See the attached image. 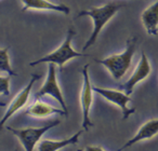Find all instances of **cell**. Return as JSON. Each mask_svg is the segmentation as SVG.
<instances>
[{"mask_svg":"<svg viewBox=\"0 0 158 151\" xmlns=\"http://www.w3.org/2000/svg\"><path fill=\"white\" fill-rule=\"evenodd\" d=\"M158 134V119H153L149 120L147 122H145L142 126L139 129V131L135 133V135L129 139L123 147L118 149V151H123L125 149L129 148V147L133 146V145L138 144L139 141L142 140L151 139L154 136H156Z\"/></svg>","mask_w":158,"mask_h":151,"instance_id":"30bf717a","label":"cell"},{"mask_svg":"<svg viewBox=\"0 0 158 151\" xmlns=\"http://www.w3.org/2000/svg\"><path fill=\"white\" fill-rule=\"evenodd\" d=\"M85 151H105L100 146H87Z\"/></svg>","mask_w":158,"mask_h":151,"instance_id":"e0dca14e","label":"cell"},{"mask_svg":"<svg viewBox=\"0 0 158 151\" xmlns=\"http://www.w3.org/2000/svg\"><path fill=\"white\" fill-rule=\"evenodd\" d=\"M82 131L75 133L69 138H65L62 140H51V139H42L37 146L38 151H59L63 148H66L72 145H76L79 141V137L81 136Z\"/></svg>","mask_w":158,"mask_h":151,"instance_id":"4fadbf2b","label":"cell"},{"mask_svg":"<svg viewBox=\"0 0 158 151\" xmlns=\"http://www.w3.org/2000/svg\"><path fill=\"white\" fill-rule=\"evenodd\" d=\"M9 48H5L0 50V69L1 72H6L8 76H18L15 71L12 69L11 65H10V59H9Z\"/></svg>","mask_w":158,"mask_h":151,"instance_id":"9a60e30c","label":"cell"},{"mask_svg":"<svg viewBox=\"0 0 158 151\" xmlns=\"http://www.w3.org/2000/svg\"><path fill=\"white\" fill-rule=\"evenodd\" d=\"M61 123L60 120H55L51 123L44 125L41 127H26V129H13L11 126H8L7 129L11 132L14 136L19 139L21 145L23 146L25 151H34L35 147L40 142L41 137L50 131L51 129L57 126Z\"/></svg>","mask_w":158,"mask_h":151,"instance_id":"277c9868","label":"cell"},{"mask_svg":"<svg viewBox=\"0 0 158 151\" xmlns=\"http://www.w3.org/2000/svg\"><path fill=\"white\" fill-rule=\"evenodd\" d=\"M53 97L54 99H56L59 101V104L61 105V108L65 111L66 117H68V109L66 103L64 101L63 94H62V91L59 86L57 83V79H56V69H55V65L54 64H49L48 66V74H47L46 81H44V85L41 86L39 91L36 94V98L39 99L40 97L46 96Z\"/></svg>","mask_w":158,"mask_h":151,"instance_id":"8992f818","label":"cell"},{"mask_svg":"<svg viewBox=\"0 0 158 151\" xmlns=\"http://www.w3.org/2000/svg\"><path fill=\"white\" fill-rule=\"evenodd\" d=\"M93 92L98 93V94L101 95L103 98H105L106 101H108L110 103L114 104L117 107L120 108L121 112H123V120H127L131 114H133L134 112H135L134 108L128 107V104L131 101L130 96L126 94V93L121 92V91L93 86Z\"/></svg>","mask_w":158,"mask_h":151,"instance_id":"52a82bcc","label":"cell"},{"mask_svg":"<svg viewBox=\"0 0 158 151\" xmlns=\"http://www.w3.org/2000/svg\"><path fill=\"white\" fill-rule=\"evenodd\" d=\"M23 9L22 11H27V10H46V11H56L62 12L64 14H69L70 9L66 5H56L52 3L48 0H22Z\"/></svg>","mask_w":158,"mask_h":151,"instance_id":"7c38bea8","label":"cell"},{"mask_svg":"<svg viewBox=\"0 0 158 151\" xmlns=\"http://www.w3.org/2000/svg\"><path fill=\"white\" fill-rule=\"evenodd\" d=\"M152 71L151 64L148 62V58L145 55L144 52L141 53V58L139 61L138 65H136L135 69H134L133 74H131V77L121 85V89L125 91V93L127 95H131L133 92L134 86L138 83H140L141 81H143L144 79H146L149 76Z\"/></svg>","mask_w":158,"mask_h":151,"instance_id":"9c48e42d","label":"cell"},{"mask_svg":"<svg viewBox=\"0 0 158 151\" xmlns=\"http://www.w3.org/2000/svg\"><path fill=\"white\" fill-rule=\"evenodd\" d=\"M39 79H40V74H31V80H29L28 84H27V85L25 86V88L23 89V90L21 91L13 99H12L10 105L8 106L7 111L5 112L2 119H1L0 126L2 127L3 125L6 124V122H7V121L9 120L15 112H18L19 110H21L25 105H26L27 101H28V99H29V96H31V90H33L34 84H35V82Z\"/></svg>","mask_w":158,"mask_h":151,"instance_id":"ba28073f","label":"cell"},{"mask_svg":"<svg viewBox=\"0 0 158 151\" xmlns=\"http://www.w3.org/2000/svg\"><path fill=\"white\" fill-rule=\"evenodd\" d=\"M89 65H85L82 69V86L80 92V106L82 112V129H89L93 126V123L90 119V110L93 101V86L91 85L90 78L88 72Z\"/></svg>","mask_w":158,"mask_h":151,"instance_id":"5b68a950","label":"cell"},{"mask_svg":"<svg viewBox=\"0 0 158 151\" xmlns=\"http://www.w3.org/2000/svg\"><path fill=\"white\" fill-rule=\"evenodd\" d=\"M77 151H84V150H81V149H78V150H77Z\"/></svg>","mask_w":158,"mask_h":151,"instance_id":"ac0fdd59","label":"cell"},{"mask_svg":"<svg viewBox=\"0 0 158 151\" xmlns=\"http://www.w3.org/2000/svg\"><path fill=\"white\" fill-rule=\"evenodd\" d=\"M0 93L3 96L10 95V76H8V77L1 76L0 77Z\"/></svg>","mask_w":158,"mask_h":151,"instance_id":"2e32d148","label":"cell"},{"mask_svg":"<svg viewBox=\"0 0 158 151\" xmlns=\"http://www.w3.org/2000/svg\"><path fill=\"white\" fill-rule=\"evenodd\" d=\"M120 8H121L120 6L115 5V3H107V5L102 6V7L99 8H91L89 10H81V11L77 14V18L89 16V18H91V20L93 22L92 33L90 35V38L87 40L82 50L86 51L92 44L95 43V41H97L98 37H99L103 27L110 22V18L118 12V10Z\"/></svg>","mask_w":158,"mask_h":151,"instance_id":"7a4b0ae2","label":"cell"},{"mask_svg":"<svg viewBox=\"0 0 158 151\" xmlns=\"http://www.w3.org/2000/svg\"><path fill=\"white\" fill-rule=\"evenodd\" d=\"M136 42H138V38L133 36L127 40L126 49L123 53L110 55L104 59H95V62L103 65L115 80L121 79L131 66L132 58L135 53Z\"/></svg>","mask_w":158,"mask_h":151,"instance_id":"6da1fadb","label":"cell"},{"mask_svg":"<svg viewBox=\"0 0 158 151\" xmlns=\"http://www.w3.org/2000/svg\"><path fill=\"white\" fill-rule=\"evenodd\" d=\"M143 26L147 34L151 36H156L158 34V0L148 8L144 10L141 14Z\"/></svg>","mask_w":158,"mask_h":151,"instance_id":"5bb4252c","label":"cell"},{"mask_svg":"<svg viewBox=\"0 0 158 151\" xmlns=\"http://www.w3.org/2000/svg\"><path fill=\"white\" fill-rule=\"evenodd\" d=\"M26 113L28 116L33 117V118H47V117L53 116V114H61V116H65L66 113L63 109H59L56 107L49 105V104L44 103L42 101H35L28 108L26 109Z\"/></svg>","mask_w":158,"mask_h":151,"instance_id":"8fae6325","label":"cell"},{"mask_svg":"<svg viewBox=\"0 0 158 151\" xmlns=\"http://www.w3.org/2000/svg\"><path fill=\"white\" fill-rule=\"evenodd\" d=\"M75 36V30L73 28H69L67 31L65 40L63 41V43L53 52L49 53L48 55L41 57V58L37 59V61L31 62L29 65L31 66H36L38 64L42 63H48V64H54L57 65L60 68H63V66L67 63L68 61L75 58V57H81V56H88V54L85 53H79L77 51H75L72 46V41L73 38Z\"/></svg>","mask_w":158,"mask_h":151,"instance_id":"3957f363","label":"cell"}]
</instances>
